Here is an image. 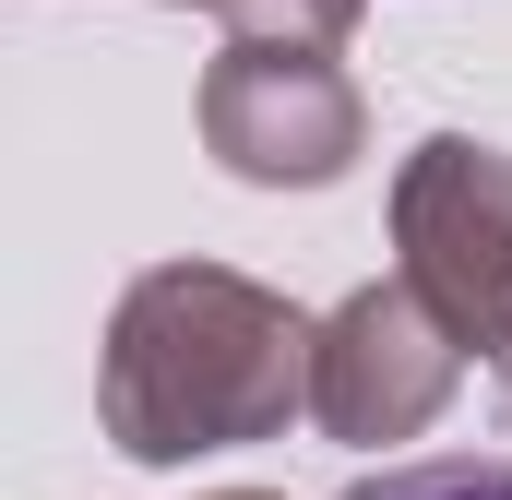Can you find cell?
Segmentation results:
<instances>
[{
    "instance_id": "6da1fadb",
    "label": "cell",
    "mask_w": 512,
    "mask_h": 500,
    "mask_svg": "<svg viewBox=\"0 0 512 500\" xmlns=\"http://www.w3.org/2000/svg\"><path fill=\"white\" fill-rule=\"evenodd\" d=\"M108 441L131 465H179V453H227L274 441L286 405H310V322L215 262H167L143 274L108 322Z\"/></svg>"
},
{
    "instance_id": "7a4b0ae2",
    "label": "cell",
    "mask_w": 512,
    "mask_h": 500,
    "mask_svg": "<svg viewBox=\"0 0 512 500\" xmlns=\"http://www.w3.org/2000/svg\"><path fill=\"white\" fill-rule=\"evenodd\" d=\"M393 239H405V286L477 358H512V155L465 131L417 143L393 179Z\"/></svg>"
},
{
    "instance_id": "3957f363",
    "label": "cell",
    "mask_w": 512,
    "mask_h": 500,
    "mask_svg": "<svg viewBox=\"0 0 512 500\" xmlns=\"http://www.w3.org/2000/svg\"><path fill=\"white\" fill-rule=\"evenodd\" d=\"M203 143L262 191H322L358 155V84L334 72V48L310 24H286V36L262 24L203 72Z\"/></svg>"
},
{
    "instance_id": "277c9868",
    "label": "cell",
    "mask_w": 512,
    "mask_h": 500,
    "mask_svg": "<svg viewBox=\"0 0 512 500\" xmlns=\"http://www.w3.org/2000/svg\"><path fill=\"white\" fill-rule=\"evenodd\" d=\"M477 346L393 274V286H358L322 334H310V417L334 429V441H405V429H429L441 417V393L465 370Z\"/></svg>"
},
{
    "instance_id": "5b68a950",
    "label": "cell",
    "mask_w": 512,
    "mask_h": 500,
    "mask_svg": "<svg viewBox=\"0 0 512 500\" xmlns=\"http://www.w3.org/2000/svg\"><path fill=\"white\" fill-rule=\"evenodd\" d=\"M346 500H512V465H489V453H429V465L358 477Z\"/></svg>"
},
{
    "instance_id": "8992f818",
    "label": "cell",
    "mask_w": 512,
    "mask_h": 500,
    "mask_svg": "<svg viewBox=\"0 0 512 500\" xmlns=\"http://www.w3.org/2000/svg\"><path fill=\"white\" fill-rule=\"evenodd\" d=\"M274 12H286V24H310V36H346V24H358V0H274Z\"/></svg>"
},
{
    "instance_id": "52a82bcc",
    "label": "cell",
    "mask_w": 512,
    "mask_h": 500,
    "mask_svg": "<svg viewBox=\"0 0 512 500\" xmlns=\"http://www.w3.org/2000/svg\"><path fill=\"white\" fill-rule=\"evenodd\" d=\"M227 500H251V489H227Z\"/></svg>"
},
{
    "instance_id": "ba28073f",
    "label": "cell",
    "mask_w": 512,
    "mask_h": 500,
    "mask_svg": "<svg viewBox=\"0 0 512 500\" xmlns=\"http://www.w3.org/2000/svg\"><path fill=\"white\" fill-rule=\"evenodd\" d=\"M501 381H512V358H501Z\"/></svg>"
}]
</instances>
